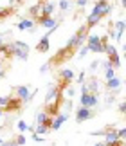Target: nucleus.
Instances as JSON below:
<instances>
[{
  "label": "nucleus",
  "instance_id": "nucleus-1",
  "mask_svg": "<svg viewBox=\"0 0 126 146\" xmlns=\"http://www.w3.org/2000/svg\"><path fill=\"white\" fill-rule=\"evenodd\" d=\"M63 101H65V96H63V90H60V94L56 96L54 101H50L49 105L43 106V112L47 115H50V117H56V115L60 114V108L63 106Z\"/></svg>",
  "mask_w": 126,
  "mask_h": 146
},
{
  "label": "nucleus",
  "instance_id": "nucleus-2",
  "mask_svg": "<svg viewBox=\"0 0 126 146\" xmlns=\"http://www.w3.org/2000/svg\"><path fill=\"white\" fill-rule=\"evenodd\" d=\"M11 45H13V58H18L22 61H25L29 58V45H27L25 42H11Z\"/></svg>",
  "mask_w": 126,
  "mask_h": 146
},
{
  "label": "nucleus",
  "instance_id": "nucleus-3",
  "mask_svg": "<svg viewBox=\"0 0 126 146\" xmlns=\"http://www.w3.org/2000/svg\"><path fill=\"white\" fill-rule=\"evenodd\" d=\"M97 87H99V83H97V78H95V76H90L88 80L83 83L81 94H97Z\"/></svg>",
  "mask_w": 126,
  "mask_h": 146
},
{
  "label": "nucleus",
  "instance_id": "nucleus-4",
  "mask_svg": "<svg viewBox=\"0 0 126 146\" xmlns=\"http://www.w3.org/2000/svg\"><path fill=\"white\" fill-rule=\"evenodd\" d=\"M85 45H87L88 52H103V49H101V36H88L87 42H85Z\"/></svg>",
  "mask_w": 126,
  "mask_h": 146
},
{
  "label": "nucleus",
  "instance_id": "nucleus-5",
  "mask_svg": "<svg viewBox=\"0 0 126 146\" xmlns=\"http://www.w3.org/2000/svg\"><path fill=\"white\" fill-rule=\"evenodd\" d=\"M92 11H95V13H99V15H101V18H105V16H106V15L112 11V4L108 2V0H97Z\"/></svg>",
  "mask_w": 126,
  "mask_h": 146
},
{
  "label": "nucleus",
  "instance_id": "nucleus-6",
  "mask_svg": "<svg viewBox=\"0 0 126 146\" xmlns=\"http://www.w3.org/2000/svg\"><path fill=\"white\" fill-rule=\"evenodd\" d=\"M94 117V110L92 108H87V106H79L76 110V121L78 123H83V121H88Z\"/></svg>",
  "mask_w": 126,
  "mask_h": 146
},
{
  "label": "nucleus",
  "instance_id": "nucleus-7",
  "mask_svg": "<svg viewBox=\"0 0 126 146\" xmlns=\"http://www.w3.org/2000/svg\"><path fill=\"white\" fill-rule=\"evenodd\" d=\"M34 24H38L42 27H47V29H54V27H58V20H56L54 16H38V18L34 20Z\"/></svg>",
  "mask_w": 126,
  "mask_h": 146
},
{
  "label": "nucleus",
  "instance_id": "nucleus-8",
  "mask_svg": "<svg viewBox=\"0 0 126 146\" xmlns=\"http://www.w3.org/2000/svg\"><path fill=\"white\" fill-rule=\"evenodd\" d=\"M22 106H24V103H22V99H18V98H13L11 96L9 98V103L4 106V112H18Z\"/></svg>",
  "mask_w": 126,
  "mask_h": 146
},
{
  "label": "nucleus",
  "instance_id": "nucleus-9",
  "mask_svg": "<svg viewBox=\"0 0 126 146\" xmlns=\"http://www.w3.org/2000/svg\"><path fill=\"white\" fill-rule=\"evenodd\" d=\"M97 94H81V106H87V108H92L97 105Z\"/></svg>",
  "mask_w": 126,
  "mask_h": 146
},
{
  "label": "nucleus",
  "instance_id": "nucleus-10",
  "mask_svg": "<svg viewBox=\"0 0 126 146\" xmlns=\"http://www.w3.org/2000/svg\"><path fill=\"white\" fill-rule=\"evenodd\" d=\"M16 96L15 98H18V99H22V103H27V99H29V96H31V92H29V87L27 85H22V87H16Z\"/></svg>",
  "mask_w": 126,
  "mask_h": 146
},
{
  "label": "nucleus",
  "instance_id": "nucleus-11",
  "mask_svg": "<svg viewBox=\"0 0 126 146\" xmlns=\"http://www.w3.org/2000/svg\"><path fill=\"white\" fill-rule=\"evenodd\" d=\"M99 22H101V15H99V13H95V11H92V13L88 15V18H87V24H85V25H87V29L90 31L92 27H95L97 24H99Z\"/></svg>",
  "mask_w": 126,
  "mask_h": 146
},
{
  "label": "nucleus",
  "instance_id": "nucleus-12",
  "mask_svg": "<svg viewBox=\"0 0 126 146\" xmlns=\"http://www.w3.org/2000/svg\"><path fill=\"white\" fill-rule=\"evenodd\" d=\"M54 2L52 0H47V2H43L42 4V13H40V16H52L54 13Z\"/></svg>",
  "mask_w": 126,
  "mask_h": 146
},
{
  "label": "nucleus",
  "instance_id": "nucleus-13",
  "mask_svg": "<svg viewBox=\"0 0 126 146\" xmlns=\"http://www.w3.org/2000/svg\"><path fill=\"white\" fill-rule=\"evenodd\" d=\"M72 80H74V70H70V69H61L60 70V81H63L65 85H70Z\"/></svg>",
  "mask_w": 126,
  "mask_h": 146
},
{
  "label": "nucleus",
  "instance_id": "nucleus-14",
  "mask_svg": "<svg viewBox=\"0 0 126 146\" xmlns=\"http://www.w3.org/2000/svg\"><path fill=\"white\" fill-rule=\"evenodd\" d=\"M49 35H45L42 40L38 42V45H36V50L38 52H42V54H45V52H49V47H50V42H49Z\"/></svg>",
  "mask_w": 126,
  "mask_h": 146
},
{
  "label": "nucleus",
  "instance_id": "nucleus-15",
  "mask_svg": "<svg viewBox=\"0 0 126 146\" xmlns=\"http://www.w3.org/2000/svg\"><path fill=\"white\" fill-rule=\"evenodd\" d=\"M67 119H68V114H58V115L52 119V126H50V130H60L61 125H63Z\"/></svg>",
  "mask_w": 126,
  "mask_h": 146
},
{
  "label": "nucleus",
  "instance_id": "nucleus-16",
  "mask_svg": "<svg viewBox=\"0 0 126 146\" xmlns=\"http://www.w3.org/2000/svg\"><path fill=\"white\" fill-rule=\"evenodd\" d=\"M60 90H61V88H58V85L50 87L49 90H47V96H45V103H43V105H49L50 101H54V99H56V96L60 94Z\"/></svg>",
  "mask_w": 126,
  "mask_h": 146
},
{
  "label": "nucleus",
  "instance_id": "nucleus-17",
  "mask_svg": "<svg viewBox=\"0 0 126 146\" xmlns=\"http://www.w3.org/2000/svg\"><path fill=\"white\" fill-rule=\"evenodd\" d=\"M49 119H52V117H50V115H47L43 110H40L38 114H36V117H34L36 125H45V126H47V121H49Z\"/></svg>",
  "mask_w": 126,
  "mask_h": 146
},
{
  "label": "nucleus",
  "instance_id": "nucleus-18",
  "mask_svg": "<svg viewBox=\"0 0 126 146\" xmlns=\"http://www.w3.org/2000/svg\"><path fill=\"white\" fill-rule=\"evenodd\" d=\"M34 25H36V24H34V20H29V18H24V20H20L18 24H16V27H18L20 31H25V29H32Z\"/></svg>",
  "mask_w": 126,
  "mask_h": 146
},
{
  "label": "nucleus",
  "instance_id": "nucleus-19",
  "mask_svg": "<svg viewBox=\"0 0 126 146\" xmlns=\"http://www.w3.org/2000/svg\"><path fill=\"white\" fill-rule=\"evenodd\" d=\"M124 29H126V22H123V20L115 22V40H121Z\"/></svg>",
  "mask_w": 126,
  "mask_h": 146
},
{
  "label": "nucleus",
  "instance_id": "nucleus-20",
  "mask_svg": "<svg viewBox=\"0 0 126 146\" xmlns=\"http://www.w3.org/2000/svg\"><path fill=\"white\" fill-rule=\"evenodd\" d=\"M119 85H121V80H119L117 76H115V78H112V80H108V81H106V88H108V90H113V92H115L117 88H119Z\"/></svg>",
  "mask_w": 126,
  "mask_h": 146
},
{
  "label": "nucleus",
  "instance_id": "nucleus-21",
  "mask_svg": "<svg viewBox=\"0 0 126 146\" xmlns=\"http://www.w3.org/2000/svg\"><path fill=\"white\" fill-rule=\"evenodd\" d=\"M11 15H15V7H0V20H4V18H7V16Z\"/></svg>",
  "mask_w": 126,
  "mask_h": 146
},
{
  "label": "nucleus",
  "instance_id": "nucleus-22",
  "mask_svg": "<svg viewBox=\"0 0 126 146\" xmlns=\"http://www.w3.org/2000/svg\"><path fill=\"white\" fill-rule=\"evenodd\" d=\"M42 4L43 2H40V0H38V4L32 5V7L29 9V13H31V16H34V20H36L38 16H40V13H42Z\"/></svg>",
  "mask_w": 126,
  "mask_h": 146
},
{
  "label": "nucleus",
  "instance_id": "nucleus-23",
  "mask_svg": "<svg viewBox=\"0 0 126 146\" xmlns=\"http://www.w3.org/2000/svg\"><path fill=\"white\" fill-rule=\"evenodd\" d=\"M49 132H50V128L45 125H36V128H34V133H38V135H45Z\"/></svg>",
  "mask_w": 126,
  "mask_h": 146
},
{
  "label": "nucleus",
  "instance_id": "nucleus-24",
  "mask_svg": "<svg viewBox=\"0 0 126 146\" xmlns=\"http://www.w3.org/2000/svg\"><path fill=\"white\" fill-rule=\"evenodd\" d=\"M117 137L121 139V141H126V128H119V130H117Z\"/></svg>",
  "mask_w": 126,
  "mask_h": 146
},
{
  "label": "nucleus",
  "instance_id": "nucleus-25",
  "mask_svg": "<svg viewBox=\"0 0 126 146\" xmlns=\"http://www.w3.org/2000/svg\"><path fill=\"white\" fill-rule=\"evenodd\" d=\"M18 130H20V132H25V130H29V125H27L25 121H18Z\"/></svg>",
  "mask_w": 126,
  "mask_h": 146
},
{
  "label": "nucleus",
  "instance_id": "nucleus-26",
  "mask_svg": "<svg viewBox=\"0 0 126 146\" xmlns=\"http://www.w3.org/2000/svg\"><path fill=\"white\" fill-rule=\"evenodd\" d=\"M9 98L11 96H0V108H4V106L9 103Z\"/></svg>",
  "mask_w": 126,
  "mask_h": 146
},
{
  "label": "nucleus",
  "instance_id": "nucleus-27",
  "mask_svg": "<svg viewBox=\"0 0 126 146\" xmlns=\"http://www.w3.org/2000/svg\"><path fill=\"white\" fill-rule=\"evenodd\" d=\"M15 143H16V146H24V144H25V137H24V135H16Z\"/></svg>",
  "mask_w": 126,
  "mask_h": 146
},
{
  "label": "nucleus",
  "instance_id": "nucleus-28",
  "mask_svg": "<svg viewBox=\"0 0 126 146\" xmlns=\"http://www.w3.org/2000/svg\"><path fill=\"white\" fill-rule=\"evenodd\" d=\"M108 146H126V141L117 139V141H113V143H108Z\"/></svg>",
  "mask_w": 126,
  "mask_h": 146
},
{
  "label": "nucleus",
  "instance_id": "nucleus-29",
  "mask_svg": "<svg viewBox=\"0 0 126 146\" xmlns=\"http://www.w3.org/2000/svg\"><path fill=\"white\" fill-rule=\"evenodd\" d=\"M68 5H70V4H68L67 0H61V2H60V9H61V11H67Z\"/></svg>",
  "mask_w": 126,
  "mask_h": 146
},
{
  "label": "nucleus",
  "instance_id": "nucleus-30",
  "mask_svg": "<svg viewBox=\"0 0 126 146\" xmlns=\"http://www.w3.org/2000/svg\"><path fill=\"white\" fill-rule=\"evenodd\" d=\"M87 52H88V49H87V45H83L81 49H79V56H81V58H83V56H87Z\"/></svg>",
  "mask_w": 126,
  "mask_h": 146
},
{
  "label": "nucleus",
  "instance_id": "nucleus-31",
  "mask_svg": "<svg viewBox=\"0 0 126 146\" xmlns=\"http://www.w3.org/2000/svg\"><path fill=\"white\" fill-rule=\"evenodd\" d=\"M119 112L126 115V101H124V103H121V105H119Z\"/></svg>",
  "mask_w": 126,
  "mask_h": 146
},
{
  "label": "nucleus",
  "instance_id": "nucleus-32",
  "mask_svg": "<svg viewBox=\"0 0 126 146\" xmlns=\"http://www.w3.org/2000/svg\"><path fill=\"white\" fill-rule=\"evenodd\" d=\"M0 146H16V143H15V139H13V141H4Z\"/></svg>",
  "mask_w": 126,
  "mask_h": 146
},
{
  "label": "nucleus",
  "instance_id": "nucleus-33",
  "mask_svg": "<svg viewBox=\"0 0 126 146\" xmlns=\"http://www.w3.org/2000/svg\"><path fill=\"white\" fill-rule=\"evenodd\" d=\"M50 67H52V65H50V61H49V63H45V65H42V69H40V70H42V72H47V70L50 69Z\"/></svg>",
  "mask_w": 126,
  "mask_h": 146
},
{
  "label": "nucleus",
  "instance_id": "nucleus-34",
  "mask_svg": "<svg viewBox=\"0 0 126 146\" xmlns=\"http://www.w3.org/2000/svg\"><path fill=\"white\" fill-rule=\"evenodd\" d=\"M87 2H88V0H76V4L79 5V7H85V5H87Z\"/></svg>",
  "mask_w": 126,
  "mask_h": 146
},
{
  "label": "nucleus",
  "instance_id": "nucleus-35",
  "mask_svg": "<svg viewBox=\"0 0 126 146\" xmlns=\"http://www.w3.org/2000/svg\"><path fill=\"white\" fill-rule=\"evenodd\" d=\"M32 139H34L36 143H40V141H42V135H38V133H32Z\"/></svg>",
  "mask_w": 126,
  "mask_h": 146
},
{
  "label": "nucleus",
  "instance_id": "nucleus-36",
  "mask_svg": "<svg viewBox=\"0 0 126 146\" xmlns=\"http://www.w3.org/2000/svg\"><path fill=\"white\" fill-rule=\"evenodd\" d=\"M97 67H99V63H97V61H92V63H90V69H92V70H95Z\"/></svg>",
  "mask_w": 126,
  "mask_h": 146
},
{
  "label": "nucleus",
  "instance_id": "nucleus-37",
  "mask_svg": "<svg viewBox=\"0 0 126 146\" xmlns=\"http://www.w3.org/2000/svg\"><path fill=\"white\" fill-rule=\"evenodd\" d=\"M78 81H79V83H81V81H85V72H81V74L78 76Z\"/></svg>",
  "mask_w": 126,
  "mask_h": 146
},
{
  "label": "nucleus",
  "instance_id": "nucleus-38",
  "mask_svg": "<svg viewBox=\"0 0 126 146\" xmlns=\"http://www.w3.org/2000/svg\"><path fill=\"white\" fill-rule=\"evenodd\" d=\"M94 146H108V144H106V143H95Z\"/></svg>",
  "mask_w": 126,
  "mask_h": 146
},
{
  "label": "nucleus",
  "instance_id": "nucleus-39",
  "mask_svg": "<svg viewBox=\"0 0 126 146\" xmlns=\"http://www.w3.org/2000/svg\"><path fill=\"white\" fill-rule=\"evenodd\" d=\"M0 78H5V70H0Z\"/></svg>",
  "mask_w": 126,
  "mask_h": 146
},
{
  "label": "nucleus",
  "instance_id": "nucleus-40",
  "mask_svg": "<svg viewBox=\"0 0 126 146\" xmlns=\"http://www.w3.org/2000/svg\"><path fill=\"white\" fill-rule=\"evenodd\" d=\"M24 0H13V4H22Z\"/></svg>",
  "mask_w": 126,
  "mask_h": 146
},
{
  "label": "nucleus",
  "instance_id": "nucleus-41",
  "mask_svg": "<svg viewBox=\"0 0 126 146\" xmlns=\"http://www.w3.org/2000/svg\"><path fill=\"white\" fill-rule=\"evenodd\" d=\"M121 4H123V7L126 9V0H123V2H121Z\"/></svg>",
  "mask_w": 126,
  "mask_h": 146
},
{
  "label": "nucleus",
  "instance_id": "nucleus-42",
  "mask_svg": "<svg viewBox=\"0 0 126 146\" xmlns=\"http://www.w3.org/2000/svg\"><path fill=\"white\" fill-rule=\"evenodd\" d=\"M2 43H4V38H2V35H0V45H2Z\"/></svg>",
  "mask_w": 126,
  "mask_h": 146
},
{
  "label": "nucleus",
  "instance_id": "nucleus-43",
  "mask_svg": "<svg viewBox=\"0 0 126 146\" xmlns=\"http://www.w3.org/2000/svg\"><path fill=\"white\" fill-rule=\"evenodd\" d=\"M123 49H124V52H126V43H124V45H123Z\"/></svg>",
  "mask_w": 126,
  "mask_h": 146
},
{
  "label": "nucleus",
  "instance_id": "nucleus-44",
  "mask_svg": "<svg viewBox=\"0 0 126 146\" xmlns=\"http://www.w3.org/2000/svg\"><path fill=\"white\" fill-rule=\"evenodd\" d=\"M2 143H4V141H2V137H0V144H2Z\"/></svg>",
  "mask_w": 126,
  "mask_h": 146
},
{
  "label": "nucleus",
  "instance_id": "nucleus-45",
  "mask_svg": "<svg viewBox=\"0 0 126 146\" xmlns=\"http://www.w3.org/2000/svg\"><path fill=\"white\" fill-rule=\"evenodd\" d=\"M124 60H126V52H124Z\"/></svg>",
  "mask_w": 126,
  "mask_h": 146
}]
</instances>
